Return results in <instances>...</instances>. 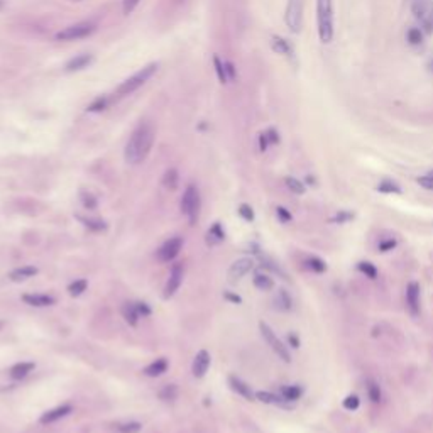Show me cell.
I'll return each mask as SVG.
<instances>
[{
	"label": "cell",
	"instance_id": "cell-49",
	"mask_svg": "<svg viewBox=\"0 0 433 433\" xmlns=\"http://www.w3.org/2000/svg\"><path fill=\"white\" fill-rule=\"evenodd\" d=\"M137 4H139V0H124V4H122L124 14H126V16H129V14H131L134 9L137 7Z\"/></svg>",
	"mask_w": 433,
	"mask_h": 433
},
{
	"label": "cell",
	"instance_id": "cell-6",
	"mask_svg": "<svg viewBox=\"0 0 433 433\" xmlns=\"http://www.w3.org/2000/svg\"><path fill=\"white\" fill-rule=\"evenodd\" d=\"M259 330H261V335H262V339L266 340V344L273 349V352L276 354L281 360H285V362H291L290 350H288L286 345L283 344L281 339H278V335L274 334V330L271 329V327H269L267 323H264V321H261V323H259Z\"/></svg>",
	"mask_w": 433,
	"mask_h": 433
},
{
	"label": "cell",
	"instance_id": "cell-48",
	"mask_svg": "<svg viewBox=\"0 0 433 433\" xmlns=\"http://www.w3.org/2000/svg\"><path fill=\"white\" fill-rule=\"evenodd\" d=\"M418 185L421 186V188H425V190H430V191H433V178L431 176H428V175H425V176H420L418 178Z\"/></svg>",
	"mask_w": 433,
	"mask_h": 433
},
{
	"label": "cell",
	"instance_id": "cell-32",
	"mask_svg": "<svg viewBox=\"0 0 433 433\" xmlns=\"http://www.w3.org/2000/svg\"><path fill=\"white\" fill-rule=\"evenodd\" d=\"M305 266L310 269L311 273H316V274H323L327 271V262L323 261V259H320L316 256L308 257L305 261Z\"/></svg>",
	"mask_w": 433,
	"mask_h": 433
},
{
	"label": "cell",
	"instance_id": "cell-35",
	"mask_svg": "<svg viewBox=\"0 0 433 433\" xmlns=\"http://www.w3.org/2000/svg\"><path fill=\"white\" fill-rule=\"evenodd\" d=\"M159 398L163 401H175L178 398V386L176 384H166L159 391Z\"/></svg>",
	"mask_w": 433,
	"mask_h": 433
},
{
	"label": "cell",
	"instance_id": "cell-13",
	"mask_svg": "<svg viewBox=\"0 0 433 433\" xmlns=\"http://www.w3.org/2000/svg\"><path fill=\"white\" fill-rule=\"evenodd\" d=\"M406 306L413 316L420 315V285L415 281L406 286Z\"/></svg>",
	"mask_w": 433,
	"mask_h": 433
},
{
	"label": "cell",
	"instance_id": "cell-57",
	"mask_svg": "<svg viewBox=\"0 0 433 433\" xmlns=\"http://www.w3.org/2000/svg\"><path fill=\"white\" fill-rule=\"evenodd\" d=\"M0 329H2V321H0Z\"/></svg>",
	"mask_w": 433,
	"mask_h": 433
},
{
	"label": "cell",
	"instance_id": "cell-36",
	"mask_svg": "<svg viewBox=\"0 0 433 433\" xmlns=\"http://www.w3.org/2000/svg\"><path fill=\"white\" fill-rule=\"evenodd\" d=\"M86 288H88V281L86 280H75L68 286V291H70L71 296H80L86 291Z\"/></svg>",
	"mask_w": 433,
	"mask_h": 433
},
{
	"label": "cell",
	"instance_id": "cell-4",
	"mask_svg": "<svg viewBox=\"0 0 433 433\" xmlns=\"http://www.w3.org/2000/svg\"><path fill=\"white\" fill-rule=\"evenodd\" d=\"M157 71V63H151L147 66H144L142 70H139L136 75H132L131 78H127L126 81H122L120 86L117 88V93L119 95H131L134 93L137 88L146 83V81L151 78V76Z\"/></svg>",
	"mask_w": 433,
	"mask_h": 433
},
{
	"label": "cell",
	"instance_id": "cell-15",
	"mask_svg": "<svg viewBox=\"0 0 433 433\" xmlns=\"http://www.w3.org/2000/svg\"><path fill=\"white\" fill-rule=\"evenodd\" d=\"M210 362H211V357L206 350H200L196 352L195 359H193V365H191V370H193V376L195 377H203L206 372H208V367H210Z\"/></svg>",
	"mask_w": 433,
	"mask_h": 433
},
{
	"label": "cell",
	"instance_id": "cell-45",
	"mask_svg": "<svg viewBox=\"0 0 433 433\" xmlns=\"http://www.w3.org/2000/svg\"><path fill=\"white\" fill-rule=\"evenodd\" d=\"M276 215H278V219H280L281 224H290L293 220L291 211L288 208H285V206H276Z\"/></svg>",
	"mask_w": 433,
	"mask_h": 433
},
{
	"label": "cell",
	"instance_id": "cell-53",
	"mask_svg": "<svg viewBox=\"0 0 433 433\" xmlns=\"http://www.w3.org/2000/svg\"><path fill=\"white\" fill-rule=\"evenodd\" d=\"M224 298H225V300H229V301H232V303H235V305H239V303H242V300H240V296H237V295H234V293H230V291H225V295H224Z\"/></svg>",
	"mask_w": 433,
	"mask_h": 433
},
{
	"label": "cell",
	"instance_id": "cell-46",
	"mask_svg": "<svg viewBox=\"0 0 433 433\" xmlns=\"http://www.w3.org/2000/svg\"><path fill=\"white\" fill-rule=\"evenodd\" d=\"M396 240L394 239H384V240H381V242L377 244V249H379V252H389V251H393L394 247H396Z\"/></svg>",
	"mask_w": 433,
	"mask_h": 433
},
{
	"label": "cell",
	"instance_id": "cell-23",
	"mask_svg": "<svg viewBox=\"0 0 433 433\" xmlns=\"http://www.w3.org/2000/svg\"><path fill=\"white\" fill-rule=\"evenodd\" d=\"M34 362H17L16 365H12L11 370H9V376H11L12 379H16V381H19V379H24L27 377L29 374L34 370Z\"/></svg>",
	"mask_w": 433,
	"mask_h": 433
},
{
	"label": "cell",
	"instance_id": "cell-8",
	"mask_svg": "<svg viewBox=\"0 0 433 433\" xmlns=\"http://www.w3.org/2000/svg\"><path fill=\"white\" fill-rule=\"evenodd\" d=\"M303 9H305V0H288L285 22L291 32H300L303 26Z\"/></svg>",
	"mask_w": 433,
	"mask_h": 433
},
{
	"label": "cell",
	"instance_id": "cell-28",
	"mask_svg": "<svg viewBox=\"0 0 433 433\" xmlns=\"http://www.w3.org/2000/svg\"><path fill=\"white\" fill-rule=\"evenodd\" d=\"M178 185H180V175H178V171L175 168L166 170L165 176H163V186L170 191H175L178 188Z\"/></svg>",
	"mask_w": 433,
	"mask_h": 433
},
{
	"label": "cell",
	"instance_id": "cell-25",
	"mask_svg": "<svg viewBox=\"0 0 433 433\" xmlns=\"http://www.w3.org/2000/svg\"><path fill=\"white\" fill-rule=\"evenodd\" d=\"M281 396L288 403H295L303 396V388L298 384H288V386L281 388Z\"/></svg>",
	"mask_w": 433,
	"mask_h": 433
},
{
	"label": "cell",
	"instance_id": "cell-33",
	"mask_svg": "<svg viewBox=\"0 0 433 433\" xmlns=\"http://www.w3.org/2000/svg\"><path fill=\"white\" fill-rule=\"evenodd\" d=\"M285 185L288 186V190L295 195H305V183H301L298 178H293V176H286L285 178Z\"/></svg>",
	"mask_w": 433,
	"mask_h": 433
},
{
	"label": "cell",
	"instance_id": "cell-38",
	"mask_svg": "<svg viewBox=\"0 0 433 433\" xmlns=\"http://www.w3.org/2000/svg\"><path fill=\"white\" fill-rule=\"evenodd\" d=\"M355 215L352 213V211L349 210H339L335 213V216H332L330 222H335V224H349L350 220H354Z\"/></svg>",
	"mask_w": 433,
	"mask_h": 433
},
{
	"label": "cell",
	"instance_id": "cell-27",
	"mask_svg": "<svg viewBox=\"0 0 433 433\" xmlns=\"http://www.w3.org/2000/svg\"><path fill=\"white\" fill-rule=\"evenodd\" d=\"M365 389H367V398L370 399V403H374V405L381 403L383 391H381V386H379L377 381H374V379H367V383H365Z\"/></svg>",
	"mask_w": 433,
	"mask_h": 433
},
{
	"label": "cell",
	"instance_id": "cell-55",
	"mask_svg": "<svg viewBox=\"0 0 433 433\" xmlns=\"http://www.w3.org/2000/svg\"><path fill=\"white\" fill-rule=\"evenodd\" d=\"M428 176H431V178H433V170H431L430 173H428Z\"/></svg>",
	"mask_w": 433,
	"mask_h": 433
},
{
	"label": "cell",
	"instance_id": "cell-52",
	"mask_svg": "<svg viewBox=\"0 0 433 433\" xmlns=\"http://www.w3.org/2000/svg\"><path fill=\"white\" fill-rule=\"evenodd\" d=\"M267 146H269V141H267V137H266V132L259 134V149H261V151L264 152V151L267 149Z\"/></svg>",
	"mask_w": 433,
	"mask_h": 433
},
{
	"label": "cell",
	"instance_id": "cell-17",
	"mask_svg": "<svg viewBox=\"0 0 433 433\" xmlns=\"http://www.w3.org/2000/svg\"><path fill=\"white\" fill-rule=\"evenodd\" d=\"M37 273H39V269L36 266H21V267L14 269V271L9 274V278H11V281L14 283H21V281H27V280H31V278H34Z\"/></svg>",
	"mask_w": 433,
	"mask_h": 433
},
{
	"label": "cell",
	"instance_id": "cell-5",
	"mask_svg": "<svg viewBox=\"0 0 433 433\" xmlns=\"http://www.w3.org/2000/svg\"><path fill=\"white\" fill-rule=\"evenodd\" d=\"M411 12L421 29L428 34L433 32V0H415L411 6Z\"/></svg>",
	"mask_w": 433,
	"mask_h": 433
},
{
	"label": "cell",
	"instance_id": "cell-1",
	"mask_svg": "<svg viewBox=\"0 0 433 433\" xmlns=\"http://www.w3.org/2000/svg\"><path fill=\"white\" fill-rule=\"evenodd\" d=\"M154 144V129L151 124H139L136 131L132 132L131 139H129L126 151H124V157L129 165H141L146 159L147 154L151 152Z\"/></svg>",
	"mask_w": 433,
	"mask_h": 433
},
{
	"label": "cell",
	"instance_id": "cell-12",
	"mask_svg": "<svg viewBox=\"0 0 433 433\" xmlns=\"http://www.w3.org/2000/svg\"><path fill=\"white\" fill-rule=\"evenodd\" d=\"M73 413V406L71 405H61V406H56L52 410L42 413V416L39 418V423L41 425H51V423H56L60 420H63L68 415Z\"/></svg>",
	"mask_w": 433,
	"mask_h": 433
},
{
	"label": "cell",
	"instance_id": "cell-31",
	"mask_svg": "<svg viewBox=\"0 0 433 433\" xmlns=\"http://www.w3.org/2000/svg\"><path fill=\"white\" fill-rule=\"evenodd\" d=\"M76 219H78L86 229L93 230V232H103V230H107V227H109L107 222H105V220H100V219H85V216H76Z\"/></svg>",
	"mask_w": 433,
	"mask_h": 433
},
{
	"label": "cell",
	"instance_id": "cell-37",
	"mask_svg": "<svg viewBox=\"0 0 433 433\" xmlns=\"http://www.w3.org/2000/svg\"><path fill=\"white\" fill-rule=\"evenodd\" d=\"M80 200H81V205L85 206V210H95L98 206L97 198H95L91 193H88V191H81Z\"/></svg>",
	"mask_w": 433,
	"mask_h": 433
},
{
	"label": "cell",
	"instance_id": "cell-19",
	"mask_svg": "<svg viewBox=\"0 0 433 433\" xmlns=\"http://www.w3.org/2000/svg\"><path fill=\"white\" fill-rule=\"evenodd\" d=\"M91 61H93V56H91V55H78V56L71 58L68 63H66V71L71 73V71L85 70V68H88V66L91 65Z\"/></svg>",
	"mask_w": 433,
	"mask_h": 433
},
{
	"label": "cell",
	"instance_id": "cell-11",
	"mask_svg": "<svg viewBox=\"0 0 433 433\" xmlns=\"http://www.w3.org/2000/svg\"><path fill=\"white\" fill-rule=\"evenodd\" d=\"M183 283V267L181 264H175L171 267V273L168 276V281H166V286H165V298H171L175 293L180 290Z\"/></svg>",
	"mask_w": 433,
	"mask_h": 433
},
{
	"label": "cell",
	"instance_id": "cell-21",
	"mask_svg": "<svg viewBox=\"0 0 433 433\" xmlns=\"http://www.w3.org/2000/svg\"><path fill=\"white\" fill-rule=\"evenodd\" d=\"M120 313H122L124 320H126L129 325H131V327H137L141 315H139V311H137V308H136V303H131V301L124 303L122 308H120Z\"/></svg>",
	"mask_w": 433,
	"mask_h": 433
},
{
	"label": "cell",
	"instance_id": "cell-44",
	"mask_svg": "<svg viewBox=\"0 0 433 433\" xmlns=\"http://www.w3.org/2000/svg\"><path fill=\"white\" fill-rule=\"evenodd\" d=\"M342 405H344L345 410H349V411H355V410H357V408L360 406V399H359L357 394H349V396L344 399Z\"/></svg>",
	"mask_w": 433,
	"mask_h": 433
},
{
	"label": "cell",
	"instance_id": "cell-20",
	"mask_svg": "<svg viewBox=\"0 0 433 433\" xmlns=\"http://www.w3.org/2000/svg\"><path fill=\"white\" fill-rule=\"evenodd\" d=\"M256 399H257V401L264 403V405H274V406L288 408V401L283 399L281 394H274V393H269V391H257L256 393Z\"/></svg>",
	"mask_w": 433,
	"mask_h": 433
},
{
	"label": "cell",
	"instance_id": "cell-29",
	"mask_svg": "<svg viewBox=\"0 0 433 433\" xmlns=\"http://www.w3.org/2000/svg\"><path fill=\"white\" fill-rule=\"evenodd\" d=\"M252 283H254V286H256L257 290H261V291H269V290H273V288H274L273 278L269 276V274H264V273H256V276H254Z\"/></svg>",
	"mask_w": 433,
	"mask_h": 433
},
{
	"label": "cell",
	"instance_id": "cell-3",
	"mask_svg": "<svg viewBox=\"0 0 433 433\" xmlns=\"http://www.w3.org/2000/svg\"><path fill=\"white\" fill-rule=\"evenodd\" d=\"M181 211L188 216L190 225H195L196 220H198L200 215V206H201V200H200V193L198 188L195 185H188L185 190V193L181 196Z\"/></svg>",
	"mask_w": 433,
	"mask_h": 433
},
{
	"label": "cell",
	"instance_id": "cell-54",
	"mask_svg": "<svg viewBox=\"0 0 433 433\" xmlns=\"http://www.w3.org/2000/svg\"><path fill=\"white\" fill-rule=\"evenodd\" d=\"M288 342H290L291 347H295V349L300 347V339L296 337V334H290V335H288Z\"/></svg>",
	"mask_w": 433,
	"mask_h": 433
},
{
	"label": "cell",
	"instance_id": "cell-2",
	"mask_svg": "<svg viewBox=\"0 0 433 433\" xmlns=\"http://www.w3.org/2000/svg\"><path fill=\"white\" fill-rule=\"evenodd\" d=\"M316 26L323 44L334 39V0H316Z\"/></svg>",
	"mask_w": 433,
	"mask_h": 433
},
{
	"label": "cell",
	"instance_id": "cell-26",
	"mask_svg": "<svg viewBox=\"0 0 433 433\" xmlns=\"http://www.w3.org/2000/svg\"><path fill=\"white\" fill-rule=\"evenodd\" d=\"M274 306L281 311H290L293 308V300H291L290 293L286 290H278L276 296H274Z\"/></svg>",
	"mask_w": 433,
	"mask_h": 433
},
{
	"label": "cell",
	"instance_id": "cell-10",
	"mask_svg": "<svg viewBox=\"0 0 433 433\" xmlns=\"http://www.w3.org/2000/svg\"><path fill=\"white\" fill-rule=\"evenodd\" d=\"M254 267V261L251 257H240L235 262H232V266L229 269V280L235 283L239 280H242L247 273H251Z\"/></svg>",
	"mask_w": 433,
	"mask_h": 433
},
{
	"label": "cell",
	"instance_id": "cell-40",
	"mask_svg": "<svg viewBox=\"0 0 433 433\" xmlns=\"http://www.w3.org/2000/svg\"><path fill=\"white\" fill-rule=\"evenodd\" d=\"M107 105H109V98L107 97H98V98H95L93 102H91L90 105H88V112H102V110H105L107 109Z\"/></svg>",
	"mask_w": 433,
	"mask_h": 433
},
{
	"label": "cell",
	"instance_id": "cell-50",
	"mask_svg": "<svg viewBox=\"0 0 433 433\" xmlns=\"http://www.w3.org/2000/svg\"><path fill=\"white\" fill-rule=\"evenodd\" d=\"M225 73H227V78H229V81H234L235 78H237V73H235V68H234V65L230 63V61H225Z\"/></svg>",
	"mask_w": 433,
	"mask_h": 433
},
{
	"label": "cell",
	"instance_id": "cell-22",
	"mask_svg": "<svg viewBox=\"0 0 433 433\" xmlns=\"http://www.w3.org/2000/svg\"><path fill=\"white\" fill-rule=\"evenodd\" d=\"M205 240H206V244H208V245H216V244L224 242V240H225V230L222 227V224L215 222L213 225H211V227L206 230Z\"/></svg>",
	"mask_w": 433,
	"mask_h": 433
},
{
	"label": "cell",
	"instance_id": "cell-24",
	"mask_svg": "<svg viewBox=\"0 0 433 433\" xmlns=\"http://www.w3.org/2000/svg\"><path fill=\"white\" fill-rule=\"evenodd\" d=\"M271 49L278 55L283 56H291L293 55V47L286 39H283L280 36H273L271 37Z\"/></svg>",
	"mask_w": 433,
	"mask_h": 433
},
{
	"label": "cell",
	"instance_id": "cell-9",
	"mask_svg": "<svg viewBox=\"0 0 433 433\" xmlns=\"http://www.w3.org/2000/svg\"><path fill=\"white\" fill-rule=\"evenodd\" d=\"M181 249H183V239L178 237V235L170 237L159 249H157V259H159L161 262H171L173 259L180 254Z\"/></svg>",
	"mask_w": 433,
	"mask_h": 433
},
{
	"label": "cell",
	"instance_id": "cell-14",
	"mask_svg": "<svg viewBox=\"0 0 433 433\" xmlns=\"http://www.w3.org/2000/svg\"><path fill=\"white\" fill-rule=\"evenodd\" d=\"M22 301L29 306L46 308L55 305L56 298L52 295H46V293H27V295H22Z\"/></svg>",
	"mask_w": 433,
	"mask_h": 433
},
{
	"label": "cell",
	"instance_id": "cell-18",
	"mask_svg": "<svg viewBox=\"0 0 433 433\" xmlns=\"http://www.w3.org/2000/svg\"><path fill=\"white\" fill-rule=\"evenodd\" d=\"M168 367H170V364H168V360L165 357H159L156 360H152L151 364L146 365V369H144V374H146L147 377H159L163 376V374L166 372Z\"/></svg>",
	"mask_w": 433,
	"mask_h": 433
},
{
	"label": "cell",
	"instance_id": "cell-34",
	"mask_svg": "<svg viewBox=\"0 0 433 433\" xmlns=\"http://www.w3.org/2000/svg\"><path fill=\"white\" fill-rule=\"evenodd\" d=\"M357 269L364 274L365 278H369V280H376V278H377V267L374 266L372 262H369V261L357 262Z\"/></svg>",
	"mask_w": 433,
	"mask_h": 433
},
{
	"label": "cell",
	"instance_id": "cell-7",
	"mask_svg": "<svg viewBox=\"0 0 433 433\" xmlns=\"http://www.w3.org/2000/svg\"><path fill=\"white\" fill-rule=\"evenodd\" d=\"M95 24L93 22H78L73 24V26H68L65 29H61L60 32H56V39L58 41H76V39H83V37H88L90 34L95 32Z\"/></svg>",
	"mask_w": 433,
	"mask_h": 433
},
{
	"label": "cell",
	"instance_id": "cell-42",
	"mask_svg": "<svg viewBox=\"0 0 433 433\" xmlns=\"http://www.w3.org/2000/svg\"><path fill=\"white\" fill-rule=\"evenodd\" d=\"M239 215L242 216V219L245 220V222H254V219H256V215H254V210H252V206L251 205H247V203H242V205H239Z\"/></svg>",
	"mask_w": 433,
	"mask_h": 433
},
{
	"label": "cell",
	"instance_id": "cell-41",
	"mask_svg": "<svg viewBox=\"0 0 433 433\" xmlns=\"http://www.w3.org/2000/svg\"><path fill=\"white\" fill-rule=\"evenodd\" d=\"M213 65H215V71H216V76H219L220 83H227L229 78H227V73H225V65L220 61L219 56H213Z\"/></svg>",
	"mask_w": 433,
	"mask_h": 433
},
{
	"label": "cell",
	"instance_id": "cell-39",
	"mask_svg": "<svg viewBox=\"0 0 433 433\" xmlns=\"http://www.w3.org/2000/svg\"><path fill=\"white\" fill-rule=\"evenodd\" d=\"M142 425L139 421H126V423H120L117 425V430L120 433H139L141 431Z\"/></svg>",
	"mask_w": 433,
	"mask_h": 433
},
{
	"label": "cell",
	"instance_id": "cell-16",
	"mask_svg": "<svg viewBox=\"0 0 433 433\" xmlns=\"http://www.w3.org/2000/svg\"><path fill=\"white\" fill-rule=\"evenodd\" d=\"M229 386L232 389L234 393H237L239 396H242L244 399L247 401H256V393H252V389L249 384H245L242 379L235 377V376H230L229 377Z\"/></svg>",
	"mask_w": 433,
	"mask_h": 433
},
{
	"label": "cell",
	"instance_id": "cell-56",
	"mask_svg": "<svg viewBox=\"0 0 433 433\" xmlns=\"http://www.w3.org/2000/svg\"><path fill=\"white\" fill-rule=\"evenodd\" d=\"M2 6H4V2H2V0H0V9H2Z\"/></svg>",
	"mask_w": 433,
	"mask_h": 433
},
{
	"label": "cell",
	"instance_id": "cell-47",
	"mask_svg": "<svg viewBox=\"0 0 433 433\" xmlns=\"http://www.w3.org/2000/svg\"><path fill=\"white\" fill-rule=\"evenodd\" d=\"M136 308H137L139 315H141L142 318H146V316H149V315L152 313L151 306H149L147 303H144V301H137V303H136Z\"/></svg>",
	"mask_w": 433,
	"mask_h": 433
},
{
	"label": "cell",
	"instance_id": "cell-43",
	"mask_svg": "<svg viewBox=\"0 0 433 433\" xmlns=\"http://www.w3.org/2000/svg\"><path fill=\"white\" fill-rule=\"evenodd\" d=\"M406 39H408V42H410V44H413V46L420 44L421 39H423L421 31H420V29H418V27H411V29H408V32H406Z\"/></svg>",
	"mask_w": 433,
	"mask_h": 433
},
{
	"label": "cell",
	"instance_id": "cell-51",
	"mask_svg": "<svg viewBox=\"0 0 433 433\" xmlns=\"http://www.w3.org/2000/svg\"><path fill=\"white\" fill-rule=\"evenodd\" d=\"M266 137H267L269 144H278V142H280V134H278L276 129H267Z\"/></svg>",
	"mask_w": 433,
	"mask_h": 433
},
{
	"label": "cell",
	"instance_id": "cell-30",
	"mask_svg": "<svg viewBox=\"0 0 433 433\" xmlns=\"http://www.w3.org/2000/svg\"><path fill=\"white\" fill-rule=\"evenodd\" d=\"M376 190L379 191V193H384V195H401L403 193L401 186H399L398 183L393 181V180H383L377 185Z\"/></svg>",
	"mask_w": 433,
	"mask_h": 433
}]
</instances>
